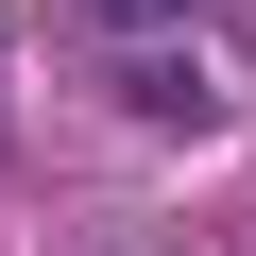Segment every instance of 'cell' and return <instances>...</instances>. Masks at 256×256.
<instances>
[{
    "label": "cell",
    "mask_w": 256,
    "mask_h": 256,
    "mask_svg": "<svg viewBox=\"0 0 256 256\" xmlns=\"http://www.w3.org/2000/svg\"><path fill=\"white\" fill-rule=\"evenodd\" d=\"M86 18H120V34H137V18H171V0H86Z\"/></svg>",
    "instance_id": "2"
},
{
    "label": "cell",
    "mask_w": 256,
    "mask_h": 256,
    "mask_svg": "<svg viewBox=\"0 0 256 256\" xmlns=\"http://www.w3.org/2000/svg\"><path fill=\"white\" fill-rule=\"evenodd\" d=\"M120 102H137V120H222V86H205V68H171V52L120 68Z\"/></svg>",
    "instance_id": "1"
}]
</instances>
